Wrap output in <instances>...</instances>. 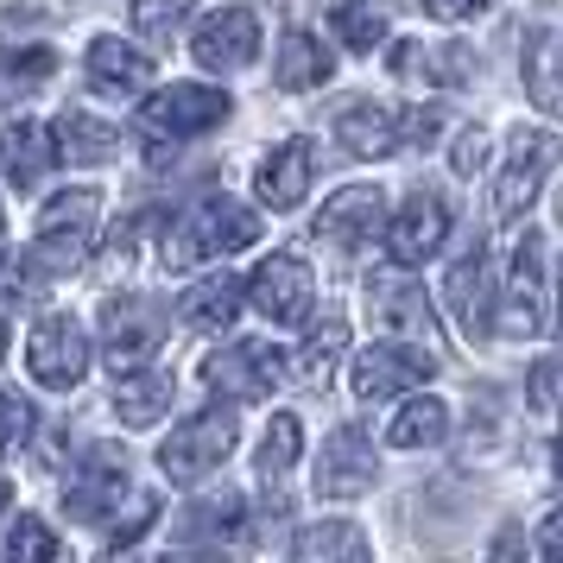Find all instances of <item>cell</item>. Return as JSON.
Masks as SVG:
<instances>
[{
	"mask_svg": "<svg viewBox=\"0 0 563 563\" xmlns=\"http://www.w3.org/2000/svg\"><path fill=\"white\" fill-rule=\"evenodd\" d=\"M0 349H7V317H0Z\"/></svg>",
	"mask_w": 563,
	"mask_h": 563,
	"instance_id": "47",
	"label": "cell"
},
{
	"mask_svg": "<svg viewBox=\"0 0 563 563\" xmlns=\"http://www.w3.org/2000/svg\"><path fill=\"white\" fill-rule=\"evenodd\" d=\"M229 108L234 102L222 89H209V82H172V89H158L153 102L140 108V121H146V140H197V133L222 128Z\"/></svg>",
	"mask_w": 563,
	"mask_h": 563,
	"instance_id": "5",
	"label": "cell"
},
{
	"mask_svg": "<svg viewBox=\"0 0 563 563\" xmlns=\"http://www.w3.org/2000/svg\"><path fill=\"white\" fill-rule=\"evenodd\" d=\"M551 330H558V342H563V279H558V305H551Z\"/></svg>",
	"mask_w": 563,
	"mask_h": 563,
	"instance_id": "44",
	"label": "cell"
},
{
	"mask_svg": "<svg viewBox=\"0 0 563 563\" xmlns=\"http://www.w3.org/2000/svg\"><path fill=\"white\" fill-rule=\"evenodd\" d=\"M158 342H165V323H158V310L146 298H108L102 305V361L114 374L153 361Z\"/></svg>",
	"mask_w": 563,
	"mask_h": 563,
	"instance_id": "10",
	"label": "cell"
},
{
	"mask_svg": "<svg viewBox=\"0 0 563 563\" xmlns=\"http://www.w3.org/2000/svg\"><path fill=\"white\" fill-rule=\"evenodd\" d=\"M532 544H538V558H563V507L551 512L544 526H538V538H532Z\"/></svg>",
	"mask_w": 563,
	"mask_h": 563,
	"instance_id": "43",
	"label": "cell"
},
{
	"mask_svg": "<svg viewBox=\"0 0 563 563\" xmlns=\"http://www.w3.org/2000/svg\"><path fill=\"white\" fill-rule=\"evenodd\" d=\"M450 310H456V323H462L468 342L487 335V310H494V298H487V254L482 247H468V254L450 266Z\"/></svg>",
	"mask_w": 563,
	"mask_h": 563,
	"instance_id": "23",
	"label": "cell"
},
{
	"mask_svg": "<svg viewBox=\"0 0 563 563\" xmlns=\"http://www.w3.org/2000/svg\"><path fill=\"white\" fill-rule=\"evenodd\" d=\"M234 437H241V424H234V411H203V418H190V424H178V431L165 437V450H158V468L172 475V482H203V475H216L222 462H229Z\"/></svg>",
	"mask_w": 563,
	"mask_h": 563,
	"instance_id": "4",
	"label": "cell"
},
{
	"mask_svg": "<svg viewBox=\"0 0 563 563\" xmlns=\"http://www.w3.org/2000/svg\"><path fill=\"white\" fill-rule=\"evenodd\" d=\"M526 96H532L538 108L563 114V45H558V32H532V38H526Z\"/></svg>",
	"mask_w": 563,
	"mask_h": 563,
	"instance_id": "27",
	"label": "cell"
},
{
	"mask_svg": "<svg viewBox=\"0 0 563 563\" xmlns=\"http://www.w3.org/2000/svg\"><path fill=\"white\" fill-rule=\"evenodd\" d=\"M96 209H102L96 190H64L45 203V229H96Z\"/></svg>",
	"mask_w": 563,
	"mask_h": 563,
	"instance_id": "38",
	"label": "cell"
},
{
	"mask_svg": "<svg viewBox=\"0 0 563 563\" xmlns=\"http://www.w3.org/2000/svg\"><path fill=\"white\" fill-rule=\"evenodd\" d=\"M279 380H285V355L273 349V342H234V349H222V355L203 361V386L216 393V399H229V406L266 399Z\"/></svg>",
	"mask_w": 563,
	"mask_h": 563,
	"instance_id": "8",
	"label": "cell"
},
{
	"mask_svg": "<svg viewBox=\"0 0 563 563\" xmlns=\"http://www.w3.org/2000/svg\"><path fill=\"white\" fill-rule=\"evenodd\" d=\"M247 298H254V310L266 317V323H279V330H305L310 323V266L298 254L260 260Z\"/></svg>",
	"mask_w": 563,
	"mask_h": 563,
	"instance_id": "9",
	"label": "cell"
},
{
	"mask_svg": "<svg viewBox=\"0 0 563 563\" xmlns=\"http://www.w3.org/2000/svg\"><path fill=\"white\" fill-rule=\"evenodd\" d=\"M190 7H197V0H133V26L146 32L153 45H165V38L190 20Z\"/></svg>",
	"mask_w": 563,
	"mask_h": 563,
	"instance_id": "36",
	"label": "cell"
},
{
	"mask_svg": "<svg viewBox=\"0 0 563 563\" xmlns=\"http://www.w3.org/2000/svg\"><path fill=\"white\" fill-rule=\"evenodd\" d=\"M298 456H305V424L291 418V411H279L273 424H266V443H260V482L279 487L291 468H298Z\"/></svg>",
	"mask_w": 563,
	"mask_h": 563,
	"instance_id": "30",
	"label": "cell"
},
{
	"mask_svg": "<svg viewBox=\"0 0 563 563\" xmlns=\"http://www.w3.org/2000/svg\"><path fill=\"white\" fill-rule=\"evenodd\" d=\"M114 411H121V424H158L165 411H172V374H158V367H128V374H114Z\"/></svg>",
	"mask_w": 563,
	"mask_h": 563,
	"instance_id": "20",
	"label": "cell"
},
{
	"mask_svg": "<svg viewBox=\"0 0 563 563\" xmlns=\"http://www.w3.org/2000/svg\"><path fill=\"white\" fill-rule=\"evenodd\" d=\"M335 140H342L355 158L399 153V108H386V102H349L342 114H335Z\"/></svg>",
	"mask_w": 563,
	"mask_h": 563,
	"instance_id": "16",
	"label": "cell"
},
{
	"mask_svg": "<svg viewBox=\"0 0 563 563\" xmlns=\"http://www.w3.org/2000/svg\"><path fill=\"white\" fill-rule=\"evenodd\" d=\"M305 563H355V558H367V538L355 532V526H342V519H323V526H305L298 532V544H291Z\"/></svg>",
	"mask_w": 563,
	"mask_h": 563,
	"instance_id": "32",
	"label": "cell"
},
{
	"mask_svg": "<svg viewBox=\"0 0 563 563\" xmlns=\"http://www.w3.org/2000/svg\"><path fill=\"white\" fill-rule=\"evenodd\" d=\"M7 558L13 563H52L57 558V532L45 526V519H20L13 538H7Z\"/></svg>",
	"mask_w": 563,
	"mask_h": 563,
	"instance_id": "37",
	"label": "cell"
},
{
	"mask_svg": "<svg viewBox=\"0 0 563 563\" xmlns=\"http://www.w3.org/2000/svg\"><path fill=\"white\" fill-rule=\"evenodd\" d=\"M32 431V406L13 393V386H0V456H13Z\"/></svg>",
	"mask_w": 563,
	"mask_h": 563,
	"instance_id": "39",
	"label": "cell"
},
{
	"mask_svg": "<svg viewBox=\"0 0 563 563\" xmlns=\"http://www.w3.org/2000/svg\"><path fill=\"white\" fill-rule=\"evenodd\" d=\"M551 475H558V487H563V437H558V450H551Z\"/></svg>",
	"mask_w": 563,
	"mask_h": 563,
	"instance_id": "45",
	"label": "cell"
},
{
	"mask_svg": "<svg viewBox=\"0 0 563 563\" xmlns=\"http://www.w3.org/2000/svg\"><path fill=\"white\" fill-rule=\"evenodd\" d=\"M190 52L203 70H247L260 52V13L254 7H216L197 38H190Z\"/></svg>",
	"mask_w": 563,
	"mask_h": 563,
	"instance_id": "11",
	"label": "cell"
},
{
	"mask_svg": "<svg viewBox=\"0 0 563 563\" xmlns=\"http://www.w3.org/2000/svg\"><path fill=\"white\" fill-rule=\"evenodd\" d=\"M273 77H279V89H323V82L335 77V57L323 52V38H317V32H285Z\"/></svg>",
	"mask_w": 563,
	"mask_h": 563,
	"instance_id": "25",
	"label": "cell"
},
{
	"mask_svg": "<svg viewBox=\"0 0 563 563\" xmlns=\"http://www.w3.org/2000/svg\"><path fill=\"white\" fill-rule=\"evenodd\" d=\"M241 305H247V285L229 279V273H209L197 291H184V305H178V310H184V323H190V330L222 335L234 317H241Z\"/></svg>",
	"mask_w": 563,
	"mask_h": 563,
	"instance_id": "21",
	"label": "cell"
},
{
	"mask_svg": "<svg viewBox=\"0 0 563 563\" xmlns=\"http://www.w3.org/2000/svg\"><path fill=\"white\" fill-rule=\"evenodd\" d=\"M335 38H342L349 52H374V45L386 38L380 7H367V0H342V7H335Z\"/></svg>",
	"mask_w": 563,
	"mask_h": 563,
	"instance_id": "35",
	"label": "cell"
},
{
	"mask_svg": "<svg viewBox=\"0 0 563 563\" xmlns=\"http://www.w3.org/2000/svg\"><path fill=\"white\" fill-rule=\"evenodd\" d=\"M443 241H450V209L437 203V197H411L386 222V254H393V266H406V273L424 266V260H437Z\"/></svg>",
	"mask_w": 563,
	"mask_h": 563,
	"instance_id": "13",
	"label": "cell"
},
{
	"mask_svg": "<svg viewBox=\"0 0 563 563\" xmlns=\"http://www.w3.org/2000/svg\"><path fill=\"white\" fill-rule=\"evenodd\" d=\"M260 241V216L247 203H234V197H209L203 209H190L184 222L158 234V260L172 266V273H190V266H203V260H222V254H241V247H254Z\"/></svg>",
	"mask_w": 563,
	"mask_h": 563,
	"instance_id": "1",
	"label": "cell"
},
{
	"mask_svg": "<svg viewBox=\"0 0 563 563\" xmlns=\"http://www.w3.org/2000/svg\"><path fill=\"white\" fill-rule=\"evenodd\" d=\"M367 298H374V317H380L386 335H431V305L406 279V266L399 273H380V279L367 285Z\"/></svg>",
	"mask_w": 563,
	"mask_h": 563,
	"instance_id": "17",
	"label": "cell"
},
{
	"mask_svg": "<svg viewBox=\"0 0 563 563\" xmlns=\"http://www.w3.org/2000/svg\"><path fill=\"white\" fill-rule=\"evenodd\" d=\"M26 367L38 386H52V393H70V386L89 374V342H82L77 317H64V310H52V317H38L26 335Z\"/></svg>",
	"mask_w": 563,
	"mask_h": 563,
	"instance_id": "7",
	"label": "cell"
},
{
	"mask_svg": "<svg viewBox=\"0 0 563 563\" xmlns=\"http://www.w3.org/2000/svg\"><path fill=\"white\" fill-rule=\"evenodd\" d=\"M386 64H393V77H406V82H462V77H468V52H462V45L424 52V45H411V38H399Z\"/></svg>",
	"mask_w": 563,
	"mask_h": 563,
	"instance_id": "28",
	"label": "cell"
},
{
	"mask_svg": "<svg viewBox=\"0 0 563 563\" xmlns=\"http://www.w3.org/2000/svg\"><path fill=\"white\" fill-rule=\"evenodd\" d=\"M89 82L102 96H140L153 82V57L140 45H128V38H96L89 45Z\"/></svg>",
	"mask_w": 563,
	"mask_h": 563,
	"instance_id": "18",
	"label": "cell"
},
{
	"mask_svg": "<svg viewBox=\"0 0 563 563\" xmlns=\"http://www.w3.org/2000/svg\"><path fill=\"white\" fill-rule=\"evenodd\" d=\"M482 165H487V128H468L456 146H450V172H456V178H475Z\"/></svg>",
	"mask_w": 563,
	"mask_h": 563,
	"instance_id": "41",
	"label": "cell"
},
{
	"mask_svg": "<svg viewBox=\"0 0 563 563\" xmlns=\"http://www.w3.org/2000/svg\"><path fill=\"white\" fill-rule=\"evenodd\" d=\"M342 349H349V323H342V317H323V323L305 335V349H298V380L305 386H330Z\"/></svg>",
	"mask_w": 563,
	"mask_h": 563,
	"instance_id": "29",
	"label": "cell"
},
{
	"mask_svg": "<svg viewBox=\"0 0 563 563\" xmlns=\"http://www.w3.org/2000/svg\"><path fill=\"white\" fill-rule=\"evenodd\" d=\"M532 406L538 411H563V355H544L532 367Z\"/></svg>",
	"mask_w": 563,
	"mask_h": 563,
	"instance_id": "40",
	"label": "cell"
},
{
	"mask_svg": "<svg viewBox=\"0 0 563 563\" xmlns=\"http://www.w3.org/2000/svg\"><path fill=\"white\" fill-rule=\"evenodd\" d=\"M437 374V361L424 349H406V342H374V349H361L349 361V386H355V399H406L411 386H424Z\"/></svg>",
	"mask_w": 563,
	"mask_h": 563,
	"instance_id": "6",
	"label": "cell"
},
{
	"mask_svg": "<svg viewBox=\"0 0 563 563\" xmlns=\"http://www.w3.org/2000/svg\"><path fill=\"white\" fill-rule=\"evenodd\" d=\"M380 184H349V190H335L330 203L317 209V234L323 241H335V247H355V241H367V234L380 229Z\"/></svg>",
	"mask_w": 563,
	"mask_h": 563,
	"instance_id": "15",
	"label": "cell"
},
{
	"mask_svg": "<svg viewBox=\"0 0 563 563\" xmlns=\"http://www.w3.org/2000/svg\"><path fill=\"white\" fill-rule=\"evenodd\" d=\"M57 158L64 165H102L114 146H121V133L108 128L102 114H89V108H70V114H57Z\"/></svg>",
	"mask_w": 563,
	"mask_h": 563,
	"instance_id": "24",
	"label": "cell"
},
{
	"mask_svg": "<svg viewBox=\"0 0 563 563\" xmlns=\"http://www.w3.org/2000/svg\"><path fill=\"white\" fill-rule=\"evenodd\" d=\"M310 172H317V158H310V140H285L273 153L260 158L254 172V197L266 209H298L310 190Z\"/></svg>",
	"mask_w": 563,
	"mask_h": 563,
	"instance_id": "14",
	"label": "cell"
},
{
	"mask_svg": "<svg viewBox=\"0 0 563 563\" xmlns=\"http://www.w3.org/2000/svg\"><path fill=\"white\" fill-rule=\"evenodd\" d=\"M57 77V52L52 45H20V52H0V96H26L38 82Z\"/></svg>",
	"mask_w": 563,
	"mask_h": 563,
	"instance_id": "34",
	"label": "cell"
},
{
	"mask_svg": "<svg viewBox=\"0 0 563 563\" xmlns=\"http://www.w3.org/2000/svg\"><path fill=\"white\" fill-rule=\"evenodd\" d=\"M13 507V487H7V475H0V512Z\"/></svg>",
	"mask_w": 563,
	"mask_h": 563,
	"instance_id": "46",
	"label": "cell"
},
{
	"mask_svg": "<svg viewBox=\"0 0 563 563\" xmlns=\"http://www.w3.org/2000/svg\"><path fill=\"white\" fill-rule=\"evenodd\" d=\"M178 538H241V494H209L190 500L178 519Z\"/></svg>",
	"mask_w": 563,
	"mask_h": 563,
	"instance_id": "33",
	"label": "cell"
},
{
	"mask_svg": "<svg viewBox=\"0 0 563 563\" xmlns=\"http://www.w3.org/2000/svg\"><path fill=\"white\" fill-rule=\"evenodd\" d=\"M500 330L507 335H538L551 330V266H544V234H519L507 260V291H500Z\"/></svg>",
	"mask_w": 563,
	"mask_h": 563,
	"instance_id": "2",
	"label": "cell"
},
{
	"mask_svg": "<svg viewBox=\"0 0 563 563\" xmlns=\"http://www.w3.org/2000/svg\"><path fill=\"white\" fill-rule=\"evenodd\" d=\"M374 475H380V462H374L367 431H361V424L330 431L323 462H317V494H323V500H355V494H367V487H374Z\"/></svg>",
	"mask_w": 563,
	"mask_h": 563,
	"instance_id": "12",
	"label": "cell"
},
{
	"mask_svg": "<svg viewBox=\"0 0 563 563\" xmlns=\"http://www.w3.org/2000/svg\"><path fill=\"white\" fill-rule=\"evenodd\" d=\"M487 7H494V0H424L431 20H482Z\"/></svg>",
	"mask_w": 563,
	"mask_h": 563,
	"instance_id": "42",
	"label": "cell"
},
{
	"mask_svg": "<svg viewBox=\"0 0 563 563\" xmlns=\"http://www.w3.org/2000/svg\"><path fill=\"white\" fill-rule=\"evenodd\" d=\"M121 494H128L121 462H114V456H96V462L77 475V482H70V494H64V512H70V519H82V526H96V519H108V512H114V500H121Z\"/></svg>",
	"mask_w": 563,
	"mask_h": 563,
	"instance_id": "22",
	"label": "cell"
},
{
	"mask_svg": "<svg viewBox=\"0 0 563 563\" xmlns=\"http://www.w3.org/2000/svg\"><path fill=\"white\" fill-rule=\"evenodd\" d=\"M0 165H7V178L13 184H38L57 158V133L45 121H13V128H0Z\"/></svg>",
	"mask_w": 563,
	"mask_h": 563,
	"instance_id": "19",
	"label": "cell"
},
{
	"mask_svg": "<svg viewBox=\"0 0 563 563\" xmlns=\"http://www.w3.org/2000/svg\"><path fill=\"white\" fill-rule=\"evenodd\" d=\"M563 158L558 133L544 128H519L507 140V165H500V178H494V216L500 222H519L526 209L538 203V190H544V178H551V165Z\"/></svg>",
	"mask_w": 563,
	"mask_h": 563,
	"instance_id": "3",
	"label": "cell"
},
{
	"mask_svg": "<svg viewBox=\"0 0 563 563\" xmlns=\"http://www.w3.org/2000/svg\"><path fill=\"white\" fill-rule=\"evenodd\" d=\"M89 241H96V229H38V241H32V266L52 273V279H70L82 260H89Z\"/></svg>",
	"mask_w": 563,
	"mask_h": 563,
	"instance_id": "31",
	"label": "cell"
},
{
	"mask_svg": "<svg viewBox=\"0 0 563 563\" xmlns=\"http://www.w3.org/2000/svg\"><path fill=\"white\" fill-rule=\"evenodd\" d=\"M450 437V406L443 399H406V406L393 411V424H386V443L393 450H431V443H443Z\"/></svg>",
	"mask_w": 563,
	"mask_h": 563,
	"instance_id": "26",
	"label": "cell"
}]
</instances>
